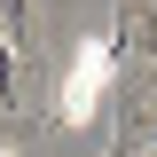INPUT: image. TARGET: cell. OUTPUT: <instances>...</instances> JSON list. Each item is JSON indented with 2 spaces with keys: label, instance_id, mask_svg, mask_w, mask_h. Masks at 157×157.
I'll return each mask as SVG.
<instances>
[{
  "label": "cell",
  "instance_id": "obj_1",
  "mask_svg": "<svg viewBox=\"0 0 157 157\" xmlns=\"http://www.w3.org/2000/svg\"><path fill=\"white\" fill-rule=\"evenodd\" d=\"M118 71H126V55H118L110 32L78 39V47H71V71H63L55 102H47V126H94V110H102V94H110Z\"/></svg>",
  "mask_w": 157,
  "mask_h": 157
},
{
  "label": "cell",
  "instance_id": "obj_2",
  "mask_svg": "<svg viewBox=\"0 0 157 157\" xmlns=\"http://www.w3.org/2000/svg\"><path fill=\"white\" fill-rule=\"evenodd\" d=\"M0 157H24V149H16V134H0Z\"/></svg>",
  "mask_w": 157,
  "mask_h": 157
}]
</instances>
